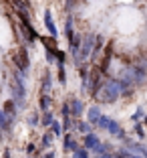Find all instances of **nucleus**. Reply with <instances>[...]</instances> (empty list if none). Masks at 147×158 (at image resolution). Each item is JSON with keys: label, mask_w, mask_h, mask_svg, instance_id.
Here are the masks:
<instances>
[{"label": "nucleus", "mask_w": 147, "mask_h": 158, "mask_svg": "<svg viewBox=\"0 0 147 158\" xmlns=\"http://www.w3.org/2000/svg\"><path fill=\"white\" fill-rule=\"evenodd\" d=\"M119 95H121V83L119 81H109L107 85L101 87V91H99L97 98L101 99L103 103H111V102H115Z\"/></svg>", "instance_id": "1"}, {"label": "nucleus", "mask_w": 147, "mask_h": 158, "mask_svg": "<svg viewBox=\"0 0 147 158\" xmlns=\"http://www.w3.org/2000/svg\"><path fill=\"white\" fill-rule=\"evenodd\" d=\"M14 63H16V69H18V73L24 77V75H26V71H28V51L24 49V47H20L18 53L14 55Z\"/></svg>", "instance_id": "2"}, {"label": "nucleus", "mask_w": 147, "mask_h": 158, "mask_svg": "<svg viewBox=\"0 0 147 158\" xmlns=\"http://www.w3.org/2000/svg\"><path fill=\"white\" fill-rule=\"evenodd\" d=\"M85 146H87V148H93L99 154H105V148H107V146H103L101 142H99V138H97L95 134H87L85 136Z\"/></svg>", "instance_id": "3"}, {"label": "nucleus", "mask_w": 147, "mask_h": 158, "mask_svg": "<svg viewBox=\"0 0 147 158\" xmlns=\"http://www.w3.org/2000/svg\"><path fill=\"white\" fill-rule=\"evenodd\" d=\"M69 107H71V116L73 118H81V114H83V110H85V106H83L81 99H71Z\"/></svg>", "instance_id": "4"}, {"label": "nucleus", "mask_w": 147, "mask_h": 158, "mask_svg": "<svg viewBox=\"0 0 147 158\" xmlns=\"http://www.w3.org/2000/svg\"><path fill=\"white\" fill-rule=\"evenodd\" d=\"M44 27L48 28V33H51V39H56V35H59V31H56L55 23H52V16H51V10H46L44 12Z\"/></svg>", "instance_id": "5"}, {"label": "nucleus", "mask_w": 147, "mask_h": 158, "mask_svg": "<svg viewBox=\"0 0 147 158\" xmlns=\"http://www.w3.org/2000/svg\"><path fill=\"white\" fill-rule=\"evenodd\" d=\"M2 112L6 114V116H10L14 120V116H16V103L12 102V99H8V102L4 103V107H2Z\"/></svg>", "instance_id": "6"}, {"label": "nucleus", "mask_w": 147, "mask_h": 158, "mask_svg": "<svg viewBox=\"0 0 147 158\" xmlns=\"http://www.w3.org/2000/svg\"><path fill=\"white\" fill-rule=\"evenodd\" d=\"M10 124H12V118L6 116V114L2 112V110H0V130H8Z\"/></svg>", "instance_id": "7"}, {"label": "nucleus", "mask_w": 147, "mask_h": 158, "mask_svg": "<svg viewBox=\"0 0 147 158\" xmlns=\"http://www.w3.org/2000/svg\"><path fill=\"white\" fill-rule=\"evenodd\" d=\"M99 118H101V112H99V107L93 106L91 110H89V122H91V124H97V120H99Z\"/></svg>", "instance_id": "8"}, {"label": "nucleus", "mask_w": 147, "mask_h": 158, "mask_svg": "<svg viewBox=\"0 0 147 158\" xmlns=\"http://www.w3.org/2000/svg\"><path fill=\"white\" fill-rule=\"evenodd\" d=\"M51 87H52V79H51V75H46L42 79V95H46V91H51Z\"/></svg>", "instance_id": "9"}, {"label": "nucleus", "mask_w": 147, "mask_h": 158, "mask_svg": "<svg viewBox=\"0 0 147 158\" xmlns=\"http://www.w3.org/2000/svg\"><path fill=\"white\" fill-rule=\"evenodd\" d=\"M77 130L83 132V134L87 136V134H91V126H89L87 122H77Z\"/></svg>", "instance_id": "10"}, {"label": "nucleus", "mask_w": 147, "mask_h": 158, "mask_svg": "<svg viewBox=\"0 0 147 158\" xmlns=\"http://www.w3.org/2000/svg\"><path fill=\"white\" fill-rule=\"evenodd\" d=\"M52 114L51 112H44V116H42V120H41V124L42 126H46V128H48V126H52Z\"/></svg>", "instance_id": "11"}, {"label": "nucleus", "mask_w": 147, "mask_h": 158, "mask_svg": "<svg viewBox=\"0 0 147 158\" xmlns=\"http://www.w3.org/2000/svg\"><path fill=\"white\" fill-rule=\"evenodd\" d=\"M64 146H67L69 150H77V144H75V140L71 138L69 134H64Z\"/></svg>", "instance_id": "12"}, {"label": "nucleus", "mask_w": 147, "mask_h": 158, "mask_svg": "<svg viewBox=\"0 0 147 158\" xmlns=\"http://www.w3.org/2000/svg\"><path fill=\"white\" fill-rule=\"evenodd\" d=\"M48 106H51V98L48 95H41V110H48Z\"/></svg>", "instance_id": "13"}, {"label": "nucleus", "mask_w": 147, "mask_h": 158, "mask_svg": "<svg viewBox=\"0 0 147 158\" xmlns=\"http://www.w3.org/2000/svg\"><path fill=\"white\" fill-rule=\"evenodd\" d=\"M52 136H55L52 132H46V134L42 136V144H44V146H48V144L52 142Z\"/></svg>", "instance_id": "14"}, {"label": "nucleus", "mask_w": 147, "mask_h": 158, "mask_svg": "<svg viewBox=\"0 0 147 158\" xmlns=\"http://www.w3.org/2000/svg\"><path fill=\"white\" fill-rule=\"evenodd\" d=\"M51 132L55 136H60V124L59 122H52V126H51Z\"/></svg>", "instance_id": "15"}, {"label": "nucleus", "mask_w": 147, "mask_h": 158, "mask_svg": "<svg viewBox=\"0 0 147 158\" xmlns=\"http://www.w3.org/2000/svg\"><path fill=\"white\" fill-rule=\"evenodd\" d=\"M28 122H30V126H37L38 122H41V120H38V114H32V116L28 118Z\"/></svg>", "instance_id": "16"}, {"label": "nucleus", "mask_w": 147, "mask_h": 158, "mask_svg": "<svg viewBox=\"0 0 147 158\" xmlns=\"http://www.w3.org/2000/svg\"><path fill=\"white\" fill-rule=\"evenodd\" d=\"M141 114H143V110H141V107H139L137 112H135V114H133V118H131V120H133V122H137V120H141Z\"/></svg>", "instance_id": "17"}, {"label": "nucleus", "mask_w": 147, "mask_h": 158, "mask_svg": "<svg viewBox=\"0 0 147 158\" xmlns=\"http://www.w3.org/2000/svg\"><path fill=\"white\" fill-rule=\"evenodd\" d=\"M135 130H137V136H139V138H143V126H135Z\"/></svg>", "instance_id": "18"}, {"label": "nucleus", "mask_w": 147, "mask_h": 158, "mask_svg": "<svg viewBox=\"0 0 147 158\" xmlns=\"http://www.w3.org/2000/svg\"><path fill=\"white\" fill-rule=\"evenodd\" d=\"M143 122H145V126H147V118H145V120H143Z\"/></svg>", "instance_id": "19"}]
</instances>
